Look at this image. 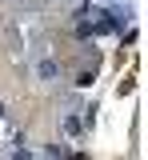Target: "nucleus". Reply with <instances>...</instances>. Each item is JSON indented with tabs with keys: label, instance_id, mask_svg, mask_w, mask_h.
Wrapping results in <instances>:
<instances>
[{
	"label": "nucleus",
	"instance_id": "1",
	"mask_svg": "<svg viewBox=\"0 0 148 160\" xmlns=\"http://www.w3.org/2000/svg\"><path fill=\"white\" fill-rule=\"evenodd\" d=\"M36 72H40L44 80H56V72H60V68H56V60H40V68H36Z\"/></svg>",
	"mask_w": 148,
	"mask_h": 160
},
{
	"label": "nucleus",
	"instance_id": "2",
	"mask_svg": "<svg viewBox=\"0 0 148 160\" xmlns=\"http://www.w3.org/2000/svg\"><path fill=\"white\" fill-rule=\"evenodd\" d=\"M64 128H68L72 136H80V120H76V116H68V120H64Z\"/></svg>",
	"mask_w": 148,
	"mask_h": 160
},
{
	"label": "nucleus",
	"instance_id": "3",
	"mask_svg": "<svg viewBox=\"0 0 148 160\" xmlns=\"http://www.w3.org/2000/svg\"><path fill=\"white\" fill-rule=\"evenodd\" d=\"M0 116H4V104H0Z\"/></svg>",
	"mask_w": 148,
	"mask_h": 160
}]
</instances>
